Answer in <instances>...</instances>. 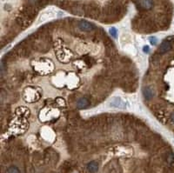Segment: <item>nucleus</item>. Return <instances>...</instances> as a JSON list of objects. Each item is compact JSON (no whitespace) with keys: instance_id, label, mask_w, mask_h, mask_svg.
<instances>
[{"instance_id":"6e6552de","label":"nucleus","mask_w":174,"mask_h":173,"mask_svg":"<svg viewBox=\"0 0 174 173\" xmlns=\"http://www.w3.org/2000/svg\"><path fill=\"white\" fill-rule=\"evenodd\" d=\"M6 173H19V170L15 166H11L8 168V170H6Z\"/></svg>"},{"instance_id":"f257e3e1","label":"nucleus","mask_w":174,"mask_h":173,"mask_svg":"<svg viewBox=\"0 0 174 173\" xmlns=\"http://www.w3.org/2000/svg\"><path fill=\"white\" fill-rule=\"evenodd\" d=\"M172 48V44L169 40H165L160 44V46L158 47V52L160 54H164L167 53L171 51Z\"/></svg>"},{"instance_id":"9d476101","label":"nucleus","mask_w":174,"mask_h":173,"mask_svg":"<svg viewBox=\"0 0 174 173\" xmlns=\"http://www.w3.org/2000/svg\"><path fill=\"white\" fill-rule=\"evenodd\" d=\"M110 32H111V36H113L114 37H117V30L115 29V28H111L110 29Z\"/></svg>"},{"instance_id":"7ed1b4c3","label":"nucleus","mask_w":174,"mask_h":173,"mask_svg":"<svg viewBox=\"0 0 174 173\" xmlns=\"http://www.w3.org/2000/svg\"><path fill=\"white\" fill-rule=\"evenodd\" d=\"M78 27H79L80 30H85V32H89V30H92L94 29V25L92 23H90L89 22L85 20H81L79 23H78Z\"/></svg>"},{"instance_id":"20e7f679","label":"nucleus","mask_w":174,"mask_h":173,"mask_svg":"<svg viewBox=\"0 0 174 173\" xmlns=\"http://www.w3.org/2000/svg\"><path fill=\"white\" fill-rule=\"evenodd\" d=\"M111 105L112 107L115 108H119V109H125V104L122 99L119 98H114L111 102Z\"/></svg>"},{"instance_id":"f8f14e48","label":"nucleus","mask_w":174,"mask_h":173,"mask_svg":"<svg viewBox=\"0 0 174 173\" xmlns=\"http://www.w3.org/2000/svg\"><path fill=\"white\" fill-rule=\"evenodd\" d=\"M143 51H144V52H148V51H149V47L147 45L145 46L144 49H143Z\"/></svg>"},{"instance_id":"0eeeda50","label":"nucleus","mask_w":174,"mask_h":173,"mask_svg":"<svg viewBox=\"0 0 174 173\" xmlns=\"http://www.w3.org/2000/svg\"><path fill=\"white\" fill-rule=\"evenodd\" d=\"M87 170H89L90 173H95L97 171L99 170V163L95 161H92V162L89 163L87 164Z\"/></svg>"},{"instance_id":"423d86ee","label":"nucleus","mask_w":174,"mask_h":173,"mask_svg":"<svg viewBox=\"0 0 174 173\" xmlns=\"http://www.w3.org/2000/svg\"><path fill=\"white\" fill-rule=\"evenodd\" d=\"M143 95H144L145 98L146 99V100H150V99L153 98L154 93L153 91H152V88H150V87H145V88L143 89Z\"/></svg>"},{"instance_id":"1a4fd4ad","label":"nucleus","mask_w":174,"mask_h":173,"mask_svg":"<svg viewBox=\"0 0 174 173\" xmlns=\"http://www.w3.org/2000/svg\"><path fill=\"white\" fill-rule=\"evenodd\" d=\"M167 162L169 164H172L174 163V155L171 152H170L167 155Z\"/></svg>"},{"instance_id":"9b49d317","label":"nucleus","mask_w":174,"mask_h":173,"mask_svg":"<svg viewBox=\"0 0 174 173\" xmlns=\"http://www.w3.org/2000/svg\"><path fill=\"white\" fill-rule=\"evenodd\" d=\"M150 42H151V44H153V45H155V44H157L158 39H157L155 37H150Z\"/></svg>"},{"instance_id":"f03ea898","label":"nucleus","mask_w":174,"mask_h":173,"mask_svg":"<svg viewBox=\"0 0 174 173\" xmlns=\"http://www.w3.org/2000/svg\"><path fill=\"white\" fill-rule=\"evenodd\" d=\"M139 6L143 10L149 11L153 7V1L152 0H137Z\"/></svg>"},{"instance_id":"ddd939ff","label":"nucleus","mask_w":174,"mask_h":173,"mask_svg":"<svg viewBox=\"0 0 174 173\" xmlns=\"http://www.w3.org/2000/svg\"><path fill=\"white\" fill-rule=\"evenodd\" d=\"M29 2H31V3H34V2H36L37 0H28Z\"/></svg>"},{"instance_id":"39448f33","label":"nucleus","mask_w":174,"mask_h":173,"mask_svg":"<svg viewBox=\"0 0 174 173\" xmlns=\"http://www.w3.org/2000/svg\"><path fill=\"white\" fill-rule=\"evenodd\" d=\"M77 106L79 109H85L90 106V101L86 98H82L78 101Z\"/></svg>"}]
</instances>
